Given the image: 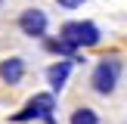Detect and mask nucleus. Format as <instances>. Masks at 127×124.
I'll use <instances>...</instances> for the list:
<instances>
[{"mask_svg": "<svg viewBox=\"0 0 127 124\" xmlns=\"http://www.w3.org/2000/svg\"><path fill=\"white\" fill-rule=\"evenodd\" d=\"M59 37L68 40L74 50H84V47H96L102 40V31L96 28V22H65Z\"/></svg>", "mask_w": 127, "mask_h": 124, "instance_id": "3", "label": "nucleus"}, {"mask_svg": "<svg viewBox=\"0 0 127 124\" xmlns=\"http://www.w3.org/2000/svg\"><path fill=\"white\" fill-rule=\"evenodd\" d=\"M47 50L53 56H62V59H74V62H78V50H74L68 40H62V37H50V40H47Z\"/></svg>", "mask_w": 127, "mask_h": 124, "instance_id": "7", "label": "nucleus"}, {"mask_svg": "<svg viewBox=\"0 0 127 124\" xmlns=\"http://www.w3.org/2000/svg\"><path fill=\"white\" fill-rule=\"evenodd\" d=\"M0 81L6 87H19L25 81V59L22 56H6L0 62Z\"/></svg>", "mask_w": 127, "mask_h": 124, "instance_id": "5", "label": "nucleus"}, {"mask_svg": "<svg viewBox=\"0 0 127 124\" xmlns=\"http://www.w3.org/2000/svg\"><path fill=\"white\" fill-rule=\"evenodd\" d=\"M53 109H56V96H53V93H34V96H31L28 102H25V109L12 115V124L37 121V118H40L43 124H56V118H53Z\"/></svg>", "mask_w": 127, "mask_h": 124, "instance_id": "1", "label": "nucleus"}, {"mask_svg": "<svg viewBox=\"0 0 127 124\" xmlns=\"http://www.w3.org/2000/svg\"><path fill=\"white\" fill-rule=\"evenodd\" d=\"M68 124H99V115H96L93 109H87V105H81V109H74V112H71Z\"/></svg>", "mask_w": 127, "mask_h": 124, "instance_id": "8", "label": "nucleus"}, {"mask_svg": "<svg viewBox=\"0 0 127 124\" xmlns=\"http://www.w3.org/2000/svg\"><path fill=\"white\" fill-rule=\"evenodd\" d=\"M56 3H59L62 9H78V6L84 3V0H56Z\"/></svg>", "mask_w": 127, "mask_h": 124, "instance_id": "9", "label": "nucleus"}, {"mask_svg": "<svg viewBox=\"0 0 127 124\" xmlns=\"http://www.w3.org/2000/svg\"><path fill=\"white\" fill-rule=\"evenodd\" d=\"M68 74H71V59H59L47 68V84H50V93H62L68 84Z\"/></svg>", "mask_w": 127, "mask_h": 124, "instance_id": "6", "label": "nucleus"}, {"mask_svg": "<svg viewBox=\"0 0 127 124\" xmlns=\"http://www.w3.org/2000/svg\"><path fill=\"white\" fill-rule=\"evenodd\" d=\"M118 78H121V59L118 56H102L96 62V68H93V74H90V84H93L96 93L109 96L118 87Z\"/></svg>", "mask_w": 127, "mask_h": 124, "instance_id": "2", "label": "nucleus"}, {"mask_svg": "<svg viewBox=\"0 0 127 124\" xmlns=\"http://www.w3.org/2000/svg\"><path fill=\"white\" fill-rule=\"evenodd\" d=\"M19 28H22L25 37H47L50 19H47V12H43L40 6H28V9H22V16H19Z\"/></svg>", "mask_w": 127, "mask_h": 124, "instance_id": "4", "label": "nucleus"}]
</instances>
